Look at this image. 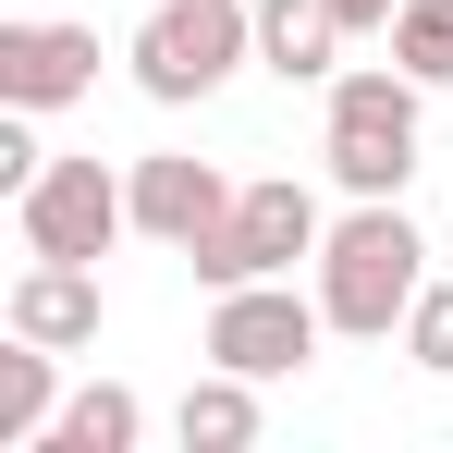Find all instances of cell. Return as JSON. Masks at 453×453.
Listing matches in <instances>:
<instances>
[{
	"label": "cell",
	"mask_w": 453,
	"mask_h": 453,
	"mask_svg": "<svg viewBox=\"0 0 453 453\" xmlns=\"http://www.w3.org/2000/svg\"><path fill=\"white\" fill-rule=\"evenodd\" d=\"M417 148H429V86L404 62H356V74L319 86V159L343 196H404Z\"/></svg>",
	"instance_id": "cell-1"
},
{
	"label": "cell",
	"mask_w": 453,
	"mask_h": 453,
	"mask_svg": "<svg viewBox=\"0 0 453 453\" xmlns=\"http://www.w3.org/2000/svg\"><path fill=\"white\" fill-rule=\"evenodd\" d=\"M417 282H429V245L404 221V196H356L343 221L319 233V306H331L343 343H392L404 306H417Z\"/></svg>",
	"instance_id": "cell-2"
},
{
	"label": "cell",
	"mask_w": 453,
	"mask_h": 453,
	"mask_svg": "<svg viewBox=\"0 0 453 453\" xmlns=\"http://www.w3.org/2000/svg\"><path fill=\"white\" fill-rule=\"evenodd\" d=\"M123 62H135V86L159 111H196V98L233 86V62H257V12L245 0H159L148 25L123 37Z\"/></svg>",
	"instance_id": "cell-3"
},
{
	"label": "cell",
	"mask_w": 453,
	"mask_h": 453,
	"mask_svg": "<svg viewBox=\"0 0 453 453\" xmlns=\"http://www.w3.org/2000/svg\"><path fill=\"white\" fill-rule=\"evenodd\" d=\"M319 196H306L295 172H257V184H233V221L196 233L184 245V270L209 282V295H233V282H270V270H295V257H319Z\"/></svg>",
	"instance_id": "cell-4"
},
{
	"label": "cell",
	"mask_w": 453,
	"mask_h": 453,
	"mask_svg": "<svg viewBox=\"0 0 453 453\" xmlns=\"http://www.w3.org/2000/svg\"><path fill=\"white\" fill-rule=\"evenodd\" d=\"M12 233H25V257H111V245L135 233V184H123L111 159H50V172L12 196Z\"/></svg>",
	"instance_id": "cell-5"
},
{
	"label": "cell",
	"mask_w": 453,
	"mask_h": 453,
	"mask_svg": "<svg viewBox=\"0 0 453 453\" xmlns=\"http://www.w3.org/2000/svg\"><path fill=\"white\" fill-rule=\"evenodd\" d=\"M319 331H331V306L295 295V270H270V282H233L209 295V368H245V380H295L319 356Z\"/></svg>",
	"instance_id": "cell-6"
},
{
	"label": "cell",
	"mask_w": 453,
	"mask_h": 453,
	"mask_svg": "<svg viewBox=\"0 0 453 453\" xmlns=\"http://www.w3.org/2000/svg\"><path fill=\"white\" fill-rule=\"evenodd\" d=\"M123 184H135V233H148V245H172V257H184L196 233L233 221V172H221V159H196V148H148Z\"/></svg>",
	"instance_id": "cell-7"
},
{
	"label": "cell",
	"mask_w": 453,
	"mask_h": 453,
	"mask_svg": "<svg viewBox=\"0 0 453 453\" xmlns=\"http://www.w3.org/2000/svg\"><path fill=\"white\" fill-rule=\"evenodd\" d=\"M86 86H98V25H50V12L0 25V98L12 111H74Z\"/></svg>",
	"instance_id": "cell-8"
},
{
	"label": "cell",
	"mask_w": 453,
	"mask_h": 453,
	"mask_svg": "<svg viewBox=\"0 0 453 453\" xmlns=\"http://www.w3.org/2000/svg\"><path fill=\"white\" fill-rule=\"evenodd\" d=\"M98 319H111V306H98V257H25L12 295H0V331L50 343V356H86Z\"/></svg>",
	"instance_id": "cell-9"
},
{
	"label": "cell",
	"mask_w": 453,
	"mask_h": 453,
	"mask_svg": "<svg viewBox=\"0 0 453 453\" xmlns=\"http://www.w3.org/2000/svg\"><path fill=\"white\" fill-rule=\"evenodd\" d=\"M257 12V62L282 86H331L343 74V25H331V0H245Z\"/></svg>",
	"instance_id": "cell-10"
},
{
	"label": "cell",
	"mask_w": 453,
	"mask_h": 453,
	"mask_svg": "<svg viewBox=\"0 0 453 453\" xmlns=\"http://www.w3.org/2000/svg\"><path fill=\"white\" fill-rule=\"evenodd\" d=\"M172 441H184V453H245V441H257V380H245V368L184 380V404H172Z\"/></svg>",
	"instance_id": "cell-11"
},
{
	"label": "cell",
	"mask_w": 453,
	"mask_h": 453,
	"mask_svg": "<svg viewBox=\"0 0 453 453\" xmlns=\"http://www.w3.org/2000/svg\"><path fill=\"white\" fill-rule=\"evenodd\" d=\"M50 417H62V356L12 331V356H0V453H37Z\"/></svg>",
	"instance_id": "cell-12"
},
{
	"label": "cell",
	"mask_w": 453,
	"mask_h": 453,
	"mask_svg": "<svg viewBox=\"0 0 453 453\" xmlns=\"http://www.w3.org/2000/svg\"><path fill=\"white\" fill-rule=\"evenodd\" d=\"M135 441H148V404L123 380H86V392H62V417H50L37 453H135Z\"/></svg>",
	"instance_id": "cell-13"
},
{
	"label": "cell",
	"mask_w": 453,
	"mask_h": 453,
	"mask_svg": "<svg viewBox=\"0 0 453 453\" xmlns=\"http://www.w3.org/2000/svg\"><path fill=\"white\" fill-rule=\"evenodd\" d=\"M380 37H392V62H404L417 86H453V0H404Z\"/></svg>",
	"instance_id": "cell-14"
},
{
	"label": "cell",
	"mask_w": 453,
	"mask_h": 453,
	"mask_svg": "<svg viewBox=\"0 0 453 453\" xmlns=\"http://www.w3.org/2000/svg\"><path fill=\"white\" fill-rule=\"evenodd\" d=\"M404 368H429V380H453V282H417V306H404Z\"/></svg>",
	"instance_id": "cell-15"
},
{
	"label": "cell",
	"mask_w": 453,
	"mask_h": 453,
	"mask_svg": "<svg viewBox=\"0 0 453 453\" xmlns=\"http://www.w3.org/2000/svg\"><path fill=\"white\" fill-rule=\"evenodd\" d=\"M392 12H404V0H331V25H343V37H368V25H392Z\"/></svg>",
	"instance_id": "cell-16"
}]
</instances>
